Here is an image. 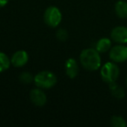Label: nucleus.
Listing matches in <instances>:
<instances>
[{"label": "nucleus", "mask_w": 127, "mask_h": 127, "mask_svg": "<svg viewBox=\"0 0 127 127\" xmlns=\"http://www.w3.org/2000/svg\"><path fill=\"white\" fill-rule=\"evenodd\" d=\"M79 60L82 66L89 71H97L101 66V58L99 52L93 48H87L81 51Z\"/></svg>", "instance_id": "1"}, {"label": "nucleus", "mask_w": 127, "mask_h": 127, "mask_svg": "<svg viewBox=\"0 0 127 127\" xmlns=\"http://www.w3.org/2000/svg\"><path fill=\"white\" fill-rule=\"evenodd\" d=\"M34 83L38 88L51 89L56 85L57 77L51 71H43L34 77Z\"/></svg>", "instance_id": "2"}, {"label": "nucleus", "mask_w": 127, "mask_h": 127, "mask_svg": "<svg viewBox=\"0 0 127 127\" xmlns=\"http://www.w3.org/2000/svg\"><path fill=\"white\" fill-rule=\"evenodd\" d=\"M100 75L103 81L107 84L116 82L119 77V68L115 62H107L102 66Z\"/></svg>", "instance_id": "3"}, {"label": "nucleus", "mask_w": 127, "mask_h": 127, "mask_svg": "<svg viewBox=\"0 0 127 127\" xmlns=\"http://www.w3.org/2000/svg\"><path fill=\"white\" fill-rule=\"evenodd\" d=\"M44 23L51 28L58 26L62 21V13L56 6H50L44 11Z\"/></svg>", "instance_id": "4"}, {"label": "nucleus", "mask_w": 127, "mask_h": 127, "mask_svg": "<svg viewBox=\"0 0 127 127\" xmlns=\"http://www.w3.org/2000/svg\"><path fill=\"white\" fill-rule=\"evenodd\" d=\"M111 60L115 63H123L127 60V46L119 44L111 48L109 53Z\"/></svg>", "instance_id": "5"}, {"label": "nucleus", "mask_w": 127, "mask_h": 127, "mask_svg": "<svg viewBox=\"0 0 127 127\" xmlns=\"http://www.w3.org/2000/svg\"><path fill=\"white\" fill-rule=\"evenodd\" d=\"M111 38L118 44H127V27L117 26L111 32Z\"/></svg>", "instance_id": "6"}, {"label": "nucleus", "mask_w": 127, "mask_h": 127, "mask_svg": "<svg viewBox=\"0 0 127 127\" xmlns=\"http://www.w3.org/2000/svg\"><path fill=\"white\" fill-rule=\"evenodd\" d=\"M30 98L32 104H34L37 106H39V107L44 106L47 102V96L41 90V88L33 89V90L31 91Z\"/></svg>", "instance_id": "7"}, {"label": "nucleus", "mask_w": 127, "mask_h": 127, "mask_svg": "<svg viewBox=\"0 0 127 127\" xmlns=\"http://www.w3.org/2000/svg\"><path fill=\"white\" fill-rule=\"evenodd\" d=\"M29 59V55L24 50L17 51L11 58V63L15 67H23L26 64Z\"/></svg>", "instance_id": "8"}, {"label": "nucleus", "mask_w": 127, "mask_h": 127, "mask_svg": "<svg viewBox=\"0 0 127 127\" xmlns=\"http://www.w3.org/2000/svg\"><path fill=\"white\" fill-rule=\"evenodd\" d=\"M65 73L70 78H74L78 73V65L74 58H69L65 62Z\"/></svg>", "instance_id": "9"}, {"label": "nucleus", "mask_w": 127, "mask_h": 127, "mask_svg": "<svg viewBox=\"0 0 127 127\" xmlns=\"http://www.w3.org/2000/svg\"><path fill=\"white\" fill-rule=\"evenodd\" d=\"M115 13L119 18H127V2L119 0L115 4Z\"/></svg>", "instance_id": "10"}, {"label": "nucleus", "mask_w": 127, "mask_h": 127, "mask_svg": "<svg viewBox=\"0 0 127 127\" xmlns=\"http://www.w3.org/2000/svg\"><path fill=\"white\" fill-rule=\"evenodd\" d=\"M111 48V39L107 37H103L99 39L96 44V50L99 53H104L106 51H110Z\"/></svg>", "instance_id": "11"}, {"label": "nucleus", "mask_w": 127, "mask_h": 127, "mask_svg": "<svg viewBox=\"0 0 127 127\" xmlns=\"http://www.w3.org/2000/svg\"><path fill=\"white\" fill-rule=\"evenodd\" d=\"M109 85L110 89L111 91V94L113 95V97L118 99H122L125 97V91L123 90V88L118 86L116 84V82H113V83H111Z\"/></svg>", "instance_id": "12"}, {"label": "nucleus", "mask_w": 127, "mask_h": 127, "mask_svg": "<svg viewBox=\"0 0 127 127\" xmlns=\"http://www.w3.org/2000/svg\"><path fill=\"white\" fill-rule=\"evenodd\" d=\"M11 64V59L9 58V57L5 53L0 51V72H4L6 70H8Z\"/></svg>", "instance_id": "13"}, {"label": "nucleus", "mask_w": 127, "mask_h": 127, "mask_svg": "<svg viewBox=\"0 0 127 127\" xmlns=\"http://www.w3.org/2000/svg\"><path fill=\"white\" fill-rule=\"evenodd\" d=\"M111 125L112 127H126V122L122 117L113 116L111 118Z\"/></svg>", "instance_id": "14"}, {"label": "nucleus", "mask_w": 127, "mask_h": 127, "mask_svg": "<svg viewBox=\"0 0 127 127\" xmlns=\"http://www.w3.org/2000/svg\"><path fill=\"white\" fill-rule=\"evenodd\" d=\"M19 80L23 84H30L34 80V78L32 75L29 72H22L19 76Z\"/></svg>", "instance_id": "15"}, {"label": "nucleus", "mask_w": 127, "mask_h": 127, "mask_svg": "<svg viewBox=\"0 0 127 127\" xmlns=\"http://www.w3.org/2000/svg\"><path fill=\"white\" fill-rule=\"evenodd\" d=\"M57 37L60 41H65L68 38V33L64 29H59L57 32Z\"/></svg>", "instance_id": "16"}, {"label": "nucleus", "mask_w": 127, "mask_h": 127, "mask_svg": "<svg viewBox=\"0 0 127 127\" xmlns=\"http://www.w3.org/2000/svg\"><path fill=\"white\" fill-rule=\"evenodd\" d=\"M8 2H9V0H0V8L5 6L8 4Z\"/></svg>", "instance_id": "17"}, {"label": "nucleus", "mask_w": 127, "mask_h": 127, "mask_svg": "<svg viewBox=\"0 0 127 127\" xmlns=\"http://www.w3.org/2000/svg\"><path fill=\"white\" fill-rule=\"evenodd\" d=\"M126 83H127V79H126Z\"/></svg>", "instance_id": "18"}]
</instances>
